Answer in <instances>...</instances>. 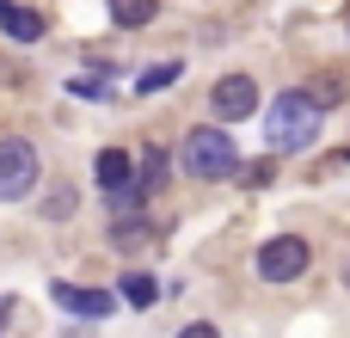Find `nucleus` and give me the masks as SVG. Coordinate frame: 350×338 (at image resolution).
<instances>
[{
  "label": "nucleus",
  "mask_w": 350,
  "mask_h": 338,
  "mask_svg": "<svg viewBox=\"0 0 350 338\" xmlns=\"http://www.w3.org/2000/svg\"><path fill=\"white\" fill-rule=\"evenodd\" d=\"M320 111H326V105H320L314 92H301V86H295V92H283V99L271 105L265 142H271L277 154H301V148H308V142L320 135Z\"/></svg>",
  "instance_id": "nucleus-1"
},
{
  "label": "nucleus",
  "mask_w": 350,
  "mask_h": 338,
  "mask_svg": "<svg viewBox=\"0 0 350 338\" xmlns=\"http://www.w3.org/2000/svg\"><path fill=\"white\" fill-rule=\"evenodd\" d=\"M178 160H185V172H191V179H203V185L234 179V172H240L228 129H191V135H185V148H178Z\"/></svg>",
  "instance_id": "nucleus-2"
},
{
  "label": "nucleus",
  "mask_w": 350,
  "mask_h": 338,
  "mask_svg": "<svg viewBox=\"0 0 350 338\" xmlns=\"http://www.w3.org/2000/svg\"><path fill=\"white\" fill-rule=\"evenodd\" d=\"M308 265H314V246H308L301 234H277V240H265L258 259H252V271H258L265 283H295Z\"/></svg>",
  "instance_id": "nucleus-3"
},
{
  "label": "nucleus",
  "mask_w": 350,
  "mask_h": 338,
  "mask_svg": "<svg viewBox=\"0 0 350 338\" xmlns=\"http://www.w3.org/2000/svg\"><path fill=\"white\" fill-rule=\"evenodd\" d=\"M37 172H43L37 148H31L25 135H6V142H0V203L31 197V191H37Z\"/></svg>",
  "instance_id": "nucleus-4"
},
{
  "label": "nucleus",
  "mask_w": 350,
  "mask_h": 338,
  "mask_svg": "<svg viewBox=\"0 0 350 338\" xmlns=\"http://www.w3.org/2000/svg\"><path fill=\"white\" fill-rule=\"evenodd\" d=\"M209 105H215L221 123H246V117L258 111V80H252V74H221L215 92H209Z\"/></svg>",
  "instance_id": "nucleus-5"
},
{
  "label": "nucleus",
  "mask_w": 350,
  "mask_h": 338,
  "mask_svg": "<svg viewBox=\"0 0 350 338\" xmlns=\"http://www.w3.org/2000/svg\"><path fill=\"white\" fill-rule=\"evenodd\" d=\"M49 302L74 320H111L117 314V296L111 289H80V283H49Z\"/></svg>",
  "instance_id": "nucleus-6"
},
{
  "label": "nucleus",
  "mask_w": 350,
  "mask_h": 338,
  "mask_svg": "<svg viewBox=\"0 0 350 338\" xmlns=\"http://www.w3.org/2000/svg\"><path fill=\"white\" fill-rule=\"evenodd\" d=\"M129 179H135V160H129L123 148H105V154L92 160V185L105 191V203H111L117 191H129Z\"/></svg>",
  "instance_id": "nucleus-7"
},
{
  "label": "nucleus",
  "mask_w": 350,
  "mask_h": 338,
  "mask_svg": "<svg viewBox=\"0 0 350 338\" xmlns=\"http://www.w3.org/2000/svg\"><path fill=\"white\" fill-rule=\"evenodd\" d=\"M148 240H154V222H148V216L123 209V216L111 222V246H117V252H135V246H148Z\"/></svg>",
  "instance_id": "nucleus-8"
},
{
  "label": "nucleus",
  "mask_w": 350,
  "mask_h": 338,
  "mask_svg": "<svg viewBox=\"0 0 350 338\" xmlns=\"http://www.w3.org/2000/svg\"><path fill=\"white\" fill-rule=\"evenodd\" d=\"M0 25H6V37H12V43H37V37H43V18H37L31 6H12V0L0 6Z\"/></svg>",
  "instance_id": "nucleus-9"
},
{
  "label": "nucleus",
  "mask_w": 350,
  "mask_h": 338,
  "mask_svg": "<svg viewBox=\"0 0 350 338\" xmlns=\"http://www.w3.org/2000/svg\"><path fill=\"white\" fill-rule=\"evenodd\" d=\"M154 6H160V0H105V12H111L117 31H142V25H154Z\"/></svg>",
  "instance_id": "nucleus-10"
},
{
  "label": "nucleus",
  "mask_w": 350,
  "mask_h": 338,
  "mask_svg": "<svg viewBox=\"0 0 350 338\" xmlns=\"http://www.w3.org/2000/svg\"><path fill=\"white\" fill-rule=\"evenodd\" d=\"M178 74H185V62H154L142 80H135V92L142 99H154V92H166V86H178Z\"/></svg>",
  "instance_id": "nucleus-11"
},
{
  "label": "nucleus",
  "mask_w": 350,
  "mask_h": 338,
  "mask_svg": "<svg viewBox=\"0 0 350 338\" xmlns=\"http://www.w3.org/2000/svg\"><path fill=\"white\" fill-rule=\"evenodd\" d=\"M154 296H160V283H154V277H142V271H129V277H123V302H129V308H154Z\"/></svg>",
  "instance_id": "nucleus-12"
},
{
  "label": "nucleus",
  "mask_w": 350,
  "mask_h": 338,
  "mask_svg": "<svg viewBox=\"0 0 350 338\" xmlns=\"http://www.w3.org/2000/svg\"><path fill=\"white\" fill-rule=\"evenodd\" d=\"M308 92H314V99H320V105H338V99H345L350 86H345V80H338V74H326V80H314V86H308Z\"/></svg>",
  "instance_id": "nucleus-13"
},
{
  "label": "nucleus",
  "mask_w": 350,
  "mask_h": 338,
  "mask_svg": "<svg viewBox=\"0 0 350 338\" xmlns=\"http://www.w3.org/2000/svg\"><path fill=\"white\" fill-rule=\"evenodd\" d=\"M43 216H49V222H68V216H74V191H49Z\"/></svg>",
  "instance_id": "nucleus-14"
},
{
  "label": "nucleus",
  "mask_w": 350,
  "mask_h": 338,
  "mask_svg": "<svg viewBox=\"0 0 350 338\" xmlns=\"http://www.w3.org/2000/svg\"><path fill=\"white\" fill-rule=\"evenodd\" d=\"M240 179H246V185H271V160H252V166H246Z\"/></svg>",
  "instance_id": "nucleus-15"
},
{
  "label": "nucleus",
  "mask_w": 350,
  "mask_h": 338,
  "mask_svg": "<svg viewBox=\"0 0 350 338\" xmlns=\"http://www.w3.org/2000/svg\"><path fill=\"white\" fill-rule=\"evenodd\" d=\"M178 338H221V333H215L209 320H191V326H185V333H178Z\"/></svg>",
  "instance_id": "nucleus-16"
},
{
  "label": "nucleus",
  "mask_w": 350,
  "mask_h": 338,
  "mask_svg": "<svg viewBox=\"0 0 350 338\" xmlns=\"http://www.w3.org/2000/svg\"><path fill=\"white\" fill-rule=\"evenodd\" d=\"M6 314H12V308H6V302H0V338H6Z\"/></svg>",
  "instance_id": "nucleus-17"
},
{
  "label": "nucleus",
  "mask_w": 350,
  "mask_h": 338,
  "mask_svg": "<svg viewBox=\"0 0 350 338\" xmlns=\"http://www.w3.org/2000/svg\"><path fill=\"white\" fill-rule=\"evenodd\" d=\"M338 166H350V154H338V160H332V172H338Z\"/></svg>",
  "instance_id": "nucleus-18"
},
{
  "label": "nucleus",
  "mask_w": 350,
  "mask_h": 338,
  "mask_svg": "<svg viewBox=\"0 0 350 338\" xmlns=\"http://www.w3.org/2000/svg\"><path fill=\"white\" fill-rule=\"evenodd\" d=\"M345 289H350V259H345Z\"/></svg>",
  "instance_id": "nucleus-19"
},
{
  "label": "nucleus",
  "mask_w": 350,
  "mask_h": 338,
  "mask_svg": "<svg viewBox=\"0 0 350 338\" xmlns=\"http://www.w3.org/2000/svg\"><path fill=\"white\" fill-rule=\"evenodd\" d=\"M0 6H6V0H0Z\"/></svg>",
  "instance_id": "nucleus-20"
},
{
  "label": "nucleus",
  "mask_w": 350,
  "mask_h": 338,
  "mask_svg": "<svg viewBox=\"0 0 350 338\" xmlns=\"http://www.w3.org/2000/svg\"><path fill=\"white\" fill-rule=\"evenodd\" d=\"M345 18H350V12H345Z\"/></svg>",
  "instance_id": "nucleus-21"
}]
</instances>
